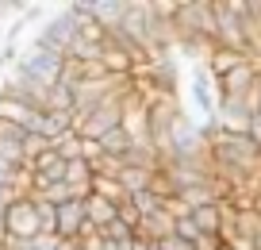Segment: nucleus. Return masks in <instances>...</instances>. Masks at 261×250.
<instances>
[{
    "label": "nucleus",
    "instance_id": "f257e3e1",
    "mask_svg": "<svg viewBox=\"0 0 261 250\" xmlns=\"http://www.w3.org/2000/svg\"><path fill=\"white\" fill-rule=\"evenodd\" d=\"M65 54H54V50H23L16 65H12V77L23 81V85H35V89H54L58 77H62Z\"/></svg>",
    "mask_w": 261,
    "mask_h": 250
},
{
    "label": "nucleus",
    "instance_id": "f03ea898",
    "mask_svg": "<svg viewBox=\"0 0 261 250\" xmlns=\"http://www.w3.org/2000/svg\"><path fill=\"white\" fill-rule=\"evenodd\" d=\"M212 8H215V39H219V47L250 54L246 27H242V0H212Z\"/></svg>",
    "mask_w": 261,
    "mask_h": 250
},
{
    "label": "nucleus",
    "instance_id": "7ed1b4c3",
    "mask_svg": "<svg viewBox=\"0 0 261 250\" xmlns=\"http://www.w3.org/2000/svg\"><path fill=\"white\" fill-rule=\"evenodd\" d=\"M188 108L180 104V97H150V146L165 154L169 146V135H173V123L185 116Z\"/></svg>",
    "mask_w": 261,
    "mask_h": 250
},
{
    "label": "nucleus",
    "instance_id": "20e7f679",
    "mask_svg": "<svg viewBox=\"0 0 261 250\" xmlns=\"http://www.w3.org/2000/svg\"><path fill=\"white\" fill-rule=\"evenodd\" d=\"M207 154H212V146H207L204 135H200V123L185 112L177 123H173V135H169V146H165V158H207Z\"/></svg>",
    "mask_w": 261,
    "mask_h": 250
},
{
    "label": "nucleus",
    "instance_id": "39448f33",
    "mask_svg": "<svg viewBox=\"0 0 261 250\" xmlns=\"http://www.w3.org/2000/svg\"><path fill=\"white\" fill-rule=\"evenodd\" d=\"M73 39H77V16L65 8V12H58L54 19L42 24V31L31 39V50H54V54H65V50L73 47Z\"/></svg>",
    "mask_w": 261,
    "mask_h": 250
},
{
    "label": "nucleus",
    "instance_id": "423d86ee",
    "mask_svg": "<svg viewBox=\"0 0 261 250\" xmlns=\"http://www.w3.org/2000/svg\"><path fill=\"white\" fill-rule=\"evenodd\" d=\"M4 227H8V239H39L42 227H39V208H35L31 193L19 196L8 212H4Z\"/></svg>",
    "mask_w": 261,
    "mask_h": 250
},
{
    "label": "nucleus",
    "instance_id": "0eeeda50",
    "mask_svg": "<svg viewBox=\"0 0 261 250\" xmlns=\"http://www.w3.org/2000/svg\"><path fill=\"white\" fill-rule=\"evenodd\" d=\"M85 223H89V216H85V200L58 204V239H62V242L81 239V227Z\"/></svg>",
    "mask_w": 261,
    "mask_h": 250
},
{
    "label": "nucleus",
    "instance_id": "6e6552de",
    "mask_svg": "<svg viewBox=\"0 0 261 250\" xmlns=\"http://www.w3.org/2000/svg\"><path fill=\"white\" fill-rule=\"evenodd\" d=\"M127 8H130V0H89L92 19H96V24L104 27L108 35L123 27V19H127Z\"/></svg>",
    "mask_w": 261,
    "mask_h": 250
},
{
    "label": "nucleus",
    "instance_id": "1a4fd4ad",
    "mask_svg": "<svg viewBox=\"0 0 261 250\" xmlns=\"http://www.w3.org/2000/svg\"><path fill=\"white\" fill-rule=\"evenodd\" d=\"M85 216H89V223L96 227V231H104V227H112L115 219H119V204L108 200V196L89 193V196H85Z\"/></svg>",
    "mask_w": 261,
    "mask_h": 250
},
{
    "label": "nucleus",
    "instance_id": "9d476101",
    "mask_svg": "<svg viewBox=\"0 0 261 250\" xmlns=\"http://www.w3.org/2000/svg\"><path fill=\"white\" fill-rule=\"evenodd\" d=\"M173 227H177V216L165 208V212L146 216V219L139 223V239H146V242H165V239H173Z\"/></svg>",
    "mask_w": 261,
    "mask_h": 250
},
{
    "label": "nucleus",
    "instance_id": "9b49d317",
    "mask_svg": "<svg viewBox=\"0 0 261 250\" xmlns=\"http://www.w3.org/2000/svg\"><path fill=\"white\" fill-rule=\"evenodd\" d=\"M246 62H250V54H238V50H227V47H215L212 50V54H207V70H212V77L215 81H223V77H227V73H234L238 70V65H246Z\"/></svg>",
    "mask_w": 261,
    "mask_h": 250
},
{
    "label": "nucleus",
    "instance_id": "f8f14e48",
    "mask_svg": "<svg viewBox=\"0 0 261 250\" xmlns=\"http://www.w3.org/2000/svg\"><path fill=\"white\" fill-rule=\"evenodd\" d=\"M96 143H100V154H104L108 162H119V166H123V158L130 154L135 139H130V135H127L123 127H115V131H108L104 139H96Z\"/></svg>",
    "mask_w": 261,
    "mask_h": 250
},
{
    "label": "nucleus",
    "instance_id": "ddd939ff",
    "mask_svg": "<svg viewBox=\"0 0 261 250\" xmlns=\"http://www.w3.org/2000/svg\"><path fill=\"white\" fill-rule=\"evenodd\" d=\"M119 185H123V193L127 196H135V193H146V189H154V181H158V173H150V170H135V166H119Z\"/></svg>",
    "mask_w": 261,
    "mask_h": 250
},
{
    "label": "nucleus",
    "instance_id": "4468645a",
    "mask_svg": "<svg viewBox=\"0 0 261 250\" xmlns=\"http://www.w3.org/2000/svg\"><path fill=\"white\" fill-rule=\"evenodd\" d=\"M192 219H196V227H200L204 235H219L223 219H227V200H223V204H207V208H196Z\"/></svg>",
    "mask_w": 261,
    "mask_h": 250
},
{
    "label": "nucleus",
    "instance_id": "2eb2a0df",
    "mask_svg": "<svg viewBox=\"0 0 261 250\" xmlns=\"http://www.w3.org/2000/svg\"><path fill=\"white\" fill-rule=\"evenodd\" d=\"M135 208H139V216L146 219V216H158V212H165V204H169V196H162V193H154V189H146V193H135V196H127Z\"/></svg>",
    "mask_w": 261,
    "mask_h": 250
},
{
    "label": "nucleus",
    "instance_id": "dca6fc26",
    "mask_svg": "<svg viewBox=\"0 0 261 250\" xmlns=\"http://www.w3.org/2000/svg\"><path fill=\"white\" fill-rule=\"evenodd\" d=\"M31 196H39V200H46V204H69V200H81V196L73 193V189L65 185V181H58V185H46V189H39V193H31Z\"/></svg>",
    "mask_w": 261,
    "mask_h": 250
},
{
    "label": "nucleus",
    "instance_id": "f3484780",
    "mask_svg": "<svg viewBox=\"0 0 261 250\" xmlns=\"http://www.w3.org/2000/svg\"><path fill=\"white\" fill-rule=\"evenodd\" d=\"M81 143H85L81 131L73 127V131H65V135H58V139H54V150L62 154L65 162H73V158H81Z\"/></svg>",
    "mask_w": 261,
    "mask_h": 250
},
{
    "label": "nucleus",
    "instance_id": "a211bd4d",
    "mask_svg": "<svg viewBox=\"0 0 261 250\" xmlns=\"http://www.w3.org/2000/svg\"><path fill=\"white\" fill-rule=\"evenodd\" d=\"M31 200H35V208H39L42 235H54V239H58V208H54V204H46V200H39V196H31Z\"/></svg>",
    "mask_w": 261,
    "mask_h": 250
},
{
    "label": "nucleus",
    "instance_id": "6ab92c4d",
    "mask_svg": "<svg viewBox=\"0 0 261 250\" xmlns=\"http://www.w3.org/2000/svg\"><path fill=\"white\" fill-rule=\"evenodd\" d=\"M173 235H177V239H185V242H200V239H204V231L196 227V219H192V216H180V219H177V227H173Z\"/></svg>",
    "mask_w": 261,
    "mask_h": 250
},
{
    "label": "nucleus",
    "instance_id": "aec40b11",
    "mask_svg": "<svg viewBox=\"0 0 261 250\" xmlns=\"http://www.w3.org/2000/svg\"><path fill=\"white\" fill-rule=\"evenodd\" d=\"M100 235H104V239H112V242H127V239H139V235L130 231V227L123 223V219H115V223H112V227H104Z\"/></svg>",
    "mask_w": 261,
    "mask_h": 250
},
{
    "label": "nucleus",
    "instance_id": "412c9836",
    "mask_svg": "<svg viewBox=\"0 0 261 250\" xmlns=\"http://www.w3.org/2000/svg\"><path fill=\"white\" fill-rule=\"evenodd\" d=\"M119 219H123V223H127L135 235H139V223H142V216H139V208H135L130 200H123V204H119Z\"/></svg>",
    "mask_w": 261,
    "mask_h": 250
},
{
    "label": "nucleus",
    "instance_id": "4be33fe9",
    "mask_svg": "<svg viewBox=\"0 0 261 250\" xmlns=\"http://www.w3.org/2000/svg\"><path fill=\"white\" fill-rule=\"evenodd\" d=\"M165 250H196V242H185V239L173 235V239H165Z\"/></svg>",
    "mask_w": 261,
    "mask_h": 250
},
{
    "label": "nucleus",
    "instance_id": "5701e85b",
    "mask_svg": "<svg viewBox=\"0 0 261 250\" xmlns=\"http://www.w3.org/2000/svg\"><path fill=\"white\" fill-rule=\"evenodd\" d=\"M158 246V242H146V239H139V242H135V250H154Z\"/></svg>",
    "mask_w": 261,
    "mask_h": 250
},
{
    "label": "nucleus",
    "instance_id": "b1692460",
    "mask_svg": "<svg viewBox=\"0 0 261 250\" xmlns=\"http://www.w3.org/2000/svg\"><path fill=\"white\" fill-rule=\"evenodd\" d=\"M62 250H85V246H81V242L73 239V242H62Z\"/></svg>",
    "mask_w": 261,
    "mask_h": 250
}]
</instances>
